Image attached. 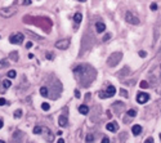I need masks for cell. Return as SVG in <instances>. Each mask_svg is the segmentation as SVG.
Masks as SVG:
<instances>
[{"mask_svg": "<svg viewBox=\"0 0 161 143\" xmlns=\"http://www.w3.org/2000/svg\"><path fill=\"white\" fill-rule=\"evenodd\" d=\"M17 9L14 8V7H8V8H1L0 9V16L4 17V18H9L12 17L13 14H16Z\"/></svg>", "mask_w": 161, "mask_h": 143, "instance_id": "6da1fadb", "label": "cell"}, {"mask_svg": "<svg viewBox=\"0 0 161 143\" xmlns=\"http://www.w3.org/2000/svg\"><path fill=\"white\" fill-rule=\"evenodd\" d=\"M23 39H25V36H23V34H21V32H16V34L9 36L10 44H21L22 41H23Z\"/></svg>", "mask_w": 161, "mask_h": 143, "instance_id": "7a4b0ae2", "label": "cell"}, {"mask_svg": "<svg viewBox=\"0 0 161 143\" xmlns=\"http://www.w3.org/2000/svg\"><path fill=\"white\" fill-rule=\"evenodd\" d=\"M121 57H122V54H121V53H114L110 58H108L107 65H108V66H111V67H112V66H116L120 61H121Z\"/></svg>", "mask_w": 161, "mask_h": 143, "instance_id": "3957f363", "label": "cell"}, {"mask_svg": "<svg viewBox=\"0 0 161 143\" xmlns=\"http://www.w3.org/2000/svg\"><path fill=\"white\" fill-rule=\"evenodd\" d=\"M116 94V88L114 85H108L106 93H99V98H108V97H114Z\"/></svg>", "mask_w": 161, "mask_h": 143, "instance_id": "277c9868", "label": "cell"}, {"mask_svg": "<svg viewBox=\"0 0 161 143\" xmlns=\"http://www.w3.org/2000/svg\"><path fill=\"white\" fill-rule=\"evenodd\" d=\"M125 20H126V22H128V23H130V25H139V20H138V17H137V16H133L130 12H126Z\"/></svg>", "mask_w": 161, "mask_h": 143, "instance_id": "5b68a950", "label": "cell"}, {"mask_svg": "<svg viewBox=\"0 0 161 143\" xmlns=\"http://www.w3.org/2000/svg\"><path fill=\"white\" fill-rule=\"evenodd\" d=\"M148 101H149V94L144 93V92L138 93V95H137V102H138V103L143 104V103H146V102H148Z\"/></svg>", "mask_w": 161, "mask_h": 143, "instance_id": "8992f818", "label": "cell"}, {"mask_svg": "<svg viewBox=\"0 0 161 143\" xmlns=\"http://www.w3.org/2000/svg\"><path fill=\"white\" fill-rule=\"evenodd\" d=\"M68 47H70V40H68V39H65V40H58L57 43H55V48H58V49H62V50L67 49Z\"/></svg>", "mask_w": 161, "mask_h": 143, "instance_id": "52a82bcc", "label": "cell"}, {"mask_svg": "<svg viewBox=\"0 0 161 143\" xmlns=\"http://www.w3.org/2000/svg\"><path fill=\"white\" fill-rule=\"evenodd\" d=\"M106 129L108 131H112V133H115V131H117L119 130V125H117V123H108L107 125H106Z\"/></svg>", "mask_w": 161, "mask_h": 143, "instance_id": "ba28073f", "label": "cell"}, {"mask_svg": "<svg viewBox=\"0 0 161 143\" xmlns=\"http://www.w3.org/2000/svg\"><path fill=\"white\" fill-rule=\"evenodd\" d=\"M104 30H106V25H104L103 22H97L95 23V31L98 34H102V32H104Z\"/></svg>", "mask_w": 161, "mask_h": 143, "instance_id": "9c48e42d", "label": "cell"}, {"mask_svg": "<svg viewBox=\"0 0 161 143\" xmlns=\"http://www.w3.org/2000/svg\"><path fill=\"white\" fill-rule=\"evenodd\" d=\"M132 131H133L134 135H139V134L142 133V126H141V125H133Z\"/></svg>", "mask_w": 161, "mask_h": 143, "instance_id": "30bf717a", "label": "cell"}, {"mask_svg": "<svg viewBox=\"0 0 161 143\" xmlns=\"http://www.w3.org/2000/svg\"><path fill=\"white\" fill-rule=\"evenodd\" d=\"M79 112H80V114H83V115H87L88 112H89V107L87 106V104H81V106L79 107Z\"/></svg>", "mask_w": 161, "mask_h": 143, "instance_id": "8fae6325", "label": "cell"}, {"mask_svg": "<svg viewBox=\"0 0 161 143\" xmlns=\"http://www.w3.org/2000/svg\"><path fill=\"white\" fill-rule=\"evenodd\" d=\"M58 124H59V126H66L67 125V117L66 116H59V119H58Z\"/></svg>", "mask_w": 161, "mask_h": 143, "instance_id": "7c38bea8", "label": "cell"}, {"mask_svg": "<svg viewBox=\"0 0 161 143\" xmlns=\"http://www.w3.org/2000/svg\"><path fill=\"white\" fill-rule=\"evenodd\" d=\"M74 21H75V23H80V22L83 21V14H81V13H76L74 16Z\"/></svg>", "mask_w": 161, "mask_h": 143, "instance_id": "4fadbf2b", "label": "cell"}, {"mask_svg": "<svg viewBox=\"0 0 161 143\" xmlns=\"http://www.w3.org/2000/svg\"><path fill=\"white\" fill-rule=\"evenodd\" d=\"M9 58H10V61L17 62L18 61V53H17V52H12V53L9 54Z\"/></svg>", "mask_w": 161, "mask_h": 143, "instance_id": "5bb4252c", "label": "cell"}, {"mask_svg": "<svg viewBox=\"0 0 161 143\" xmlns=\"http://www.w3.org/2000/svg\"><path fill=\"white\" fill-rule=\"evenodd\" d=\"M43 128L41 126H35V128H34V134H41L43 133Z\"/></svg>", "mask_w": 161, "mask_h": 143, "instance_id": "9a60e30c", "label": "cell"}, {"mask_svg": "<svg viewBox=\"0 0 161 143\" xmlns=\"http://www.w3.org/2000/svg\"><path fill=\"white\" fill-rule=\"evenodd\" d=\"M40 94H41L43 97H48V88H45V86L40 88Z\"/></svg>", "mask_w": 161, "mask_h": 143, "instance_id": "2e32d148", "label": "cell"}, {"mask_svg": "<svg viewBox=\"0 0 161 143\" xmlns=\"http://www.w3.org/2000/svg\"><path fill=\"white\" fill-rule=\"evenodd\" d=\"M10 85H12V81H10V80H8V79H7V80H4V81H3V86H4L5 89H8V88H9Z\"/></svg>", "mask_w": 161, "mask_h": 143, "instance_id": "e0dca14e", "label": "cell"}, {"mask_svg": "<svg viewBox=\"0 0 161 143\" xmlns=\"http://www.w3.org/2000/svg\"><path fill=\"white\" fill-rule=\"evenodd\" d=\"M41 108H43L44 111H49L50 104H49V103H47V102H44V103H41Z\"/></svg>", "mask_w": 161, "mask_h": 143, "instance_id": "ac0fdd59", "label": "cell"}, {"mask_svg": "<svg viewBox=\"0 0 161 143\" xmlns=\"http://www.w3.org/2000/svg\"><path fill=\"white\" fill-rule=\"evenodd\" d=\"M16 71H14V70H10V71H8V77L9 79H14V77H16Z\"/></svg>", "mask_w": 161, "mask_h": 143, "instance_id": "d6986e66", "label": "cell"}, {"mask_svg": "<svg viewBox=\"0 0 161 143\" xmlns=\"http://www.w3.org/2000/svg\"><path fill=\"white\" fill-rule=\"evenodd\" d=\"M92 142H94V135H93V134H88L87 135V143H92Z\"/></svg>", "mask_w": 161, "mask_h": 143, "instance_id": "ffe728a7", "label": "cell"}, {"mask_svg": "<svg viewBox=\"0 0 161 143\" xmlns=\"http://www.w3.org/2000/svg\"><path fill=\"white\" fill-rule=\"evenodd\" d=\"M21 116H22V110H16L14 111V117L16 119H20Z\"/></svg>", "mask_w": 161, "mask_h": 143, "instance_id": "44dd1931", "label": "cell"}, {"mask_svg": "<svg viewBox=\"0 0 161 143\" xmlns=\"http://www.w3.org/2000/svg\"><path fill=\"white\" fill-rule=\"evenodd\" d=\"M128 115L132 116V117H134V116H137V111L135 110H129L128 111Z\"/></svg>", "mask_w": 161, "mask_h": 143, "instance_id": "7402d4cb", "label": "cell"}, {"mask_svg": "<svg viewBox=\"0 0 161 143\" xmlns=\"http://www.w3.org/2000/svg\"><path fill=\"white\" fill-rule=\"evenodd\" d=\"M120 92H121V95H122V97H125V98H128V93H126V90H125V89H121V90H120Z\"/></svg>", "mask_w": 161, "mask_h": 143, "instance_id": "603a6c76", "label": "cell"}, {"mask_svg": "<svg viewBox=\"0 0 161 143\" xmlns=\"http://www.w3.org/2000/svg\"><path fill=\"white\" fill-rule=\"evenodd\" d=\"M141 88H148V82L147 81H142L141 82Z\"/></svg>", "mask_w": 161, "mask_h": 143, "instance_id": "cb8c5ba5", "label": "cell"}, {"mask_svg": "<svg viewBox=\"0 0 161 143\" xmlns=\"http://www.w3.org/2000/svg\"><path fill=\"white\" fill-rule=\"evenodd\" d=\"M151 10H153V12L157 10V4H156V3H152V4H151Z\"/></svg>", "mask_w": 161, "mask_h": 143, "instance_id": "d4e9b609", "label": "cell"}, {"mask_svg": "<svg viewBox=\"0 0 161 143\" xmlns=\"http://www.w3.org/2000/svg\"><path fill=\"white\" fill-rule=\"evenodd\" d=\"M7 65H8V62H7V61H5V59H1V61H0V66L5 67Z\"/></svg>", "mask_w": 161, "mask_h": 143, "instance_id": "484cf974", "label": "cell"}, {"mask_svg": "<svg viewBox=\"0 0 161 143\" xmlns=\"http://www.w3.org/2000/svg\"><path fill=\"white\" fill-rule=\"evenodd\" d=\"M101 143H110V139H108L107 137H103L102 141H101Z\"/></svg>", "mask_w": 161, "mask_h": 143, "instance_id": "4316f807", "label": "cell"}, {"mask_svg": "<svg viewBox=\"0 0 161 143\" xmlns=\"http://www.w3.org/2000/svg\"><path fill=\"white\" fill-rule=\"evenodd\" d=\"M138 54H139V57H142V58L147 55V53H146V52H143V50H141V52H139V53H138Z\"/></svg>", "mask_w": 161, "mask_h": 143, "instance_id": "83f0119b", "label": "cell"}, {"mask_svg": "<svg viewBox=\"0 0 161 143\" xmlns=\"http://www.w3.org/2000/svg\"><path fill=\"white\" fill-rule=\"evenodd\" d=\"M75 95H76V98H80V92H79V89H75Z\"/></svg>", "mask_w": 161, "mask_h": 143, "instance_id": "f1b7e54d", "label": "cell"}, {"mask_svg": "<svg viewBox=\"0 0 161 143\" xmlns=\"http://www.w3.org/2000/svg\"><path fill=\"white\" fill-rule=\"evenodd\" d=\"M5 103H7V101L4 98H0V106H4Z\"/></svg>", "mask_w": 161, "mask_h": 143, "instance_id": "f546056e", "label": "cell"}, {"mask_svg": "<svg viewBox=\"0 0 161 143\" xmlns=\"http://www.w3.org/2000/svg\"><path fill=\"white\" fill-rule=\"evenodd\" d=\"M110 37H111V34H107V35L103 37V41H107L108 39H110Z\"/></svg>", "mask_w": 161, "mask_h": 143, "instance_id": "4dcf8cb0", "label": "cell"}, {"mask_svg": "<svg viewBox=\"0 0 161 143\" xmlns=\"http://www.w3.org/2000/svg\"><path fill=\"white\" fill-rule=\"evenodd\" d=\"M53 57H54V55L52 54V53H47V58H48V59H52Z\"/></svg>", "mask_w": 161, "mask_h": 143, "instance_id": "1f68e13d", "label": "cell"}, {"mask_svg": "<svg viewBox=\"0 0 161 143\" xmlns=\"http://www.w3.org/2000/svg\"><path fill=\"white\" fill-rule=\"evenodd\" d=\"M31 47H32V43H31V41H28V43L26 44V48H27V49H30Z\"/></svg>", "mask_w": 161, "mask_h": 143, "instance_id": "d6a6232c", "label": "cell"}, {"mask_svg": "<svg viewBox=\"0 0 161 143\" xmlns=\"http://www.w3.org/2000/svg\"><path fill=\"white\" fill-rule=\"evenodd\" d=\"M144 143H153V139H152L151 137H149V138H147V141H146Z\"/></svg>", "mask_w": 161, "mask_h": 143, "instance_id": "836d02e7", "label": "cell"}, {"mask_svg": "<svg viewBox=\"0 0 161 143\" xmlns=\"http://www.w3.org/2000/svg\"><path fill=\"white\" fill-rule=\"evenodd\" d=\"M22 4H23V5H28V4H31V1H22Z\"/></svg>", "mask_w": 161, "mask_h": 143, "instance_id": "e575fe53", "label": "cell"}, {"mask_svg": "<svg viewBox=\"0 0 161 143\" xmlns=\"http://www.w3.org/2000/svg\"><path fill=\"white\" fill-rule=\"evenodd\" d=\"M3 126H4V123H3V120L1 119H0V129H1V128Z\"/></svg>", "mask_w": 161, "mask_h": 143, "instance_id": "d590c367", "label": "cell"}, {"mask_svg": "<svg viewBox=\"0 0 161 143\" xmlns=\"http://www.w3.org/2000/svg\"><path fill=\"white\" fill-rule=\"evenodd\" d=\"M57 143H65V141H63V139L61 138V139H58V142Z\"/></svg>", "mask_w": 161, "mask_h": 143, "instance_id": "8d00e7d4", "label": "cell"}, {"mask_svg": "<svg viewBox=\"0 0 161 143\" xmlns=\"http://www.w3.org/2000/svg\"><path fill=\"white\" fill-rule=\"evenodd\" d=\"M0 143H5V142L4 141H0Z\"/></svg>", "mask_w": 161, "mask_h": 143, "instance_id": "74e56055", "label": "cell"}, {"mask_svg": "<svg viewBox=\"0 0 161 143\" xmlns=\"http://www.w3.org/2000/svg\"><path fill=\"white\" fill-rule=\"evenodd\" d=\"M160 139H161V134H160Z\"/></svg>", "mask_w": 161, "mask_h": 143, "instance_id": "f35d334b", "label": "cell"}, {"mask_svg": "<svg viewBox=\"0 0 161 143\" xmlns=\"http://www.w3.org/2000/svg\"><path fill=\"white\" fill-rule=\"evenodd\" d=\"M30 143H32V142H30Z\"/></svg>", "mask_w": 161, "mask_h": 143, "instance_id": "ab89813d", "label": "cell"}]
</instances>
